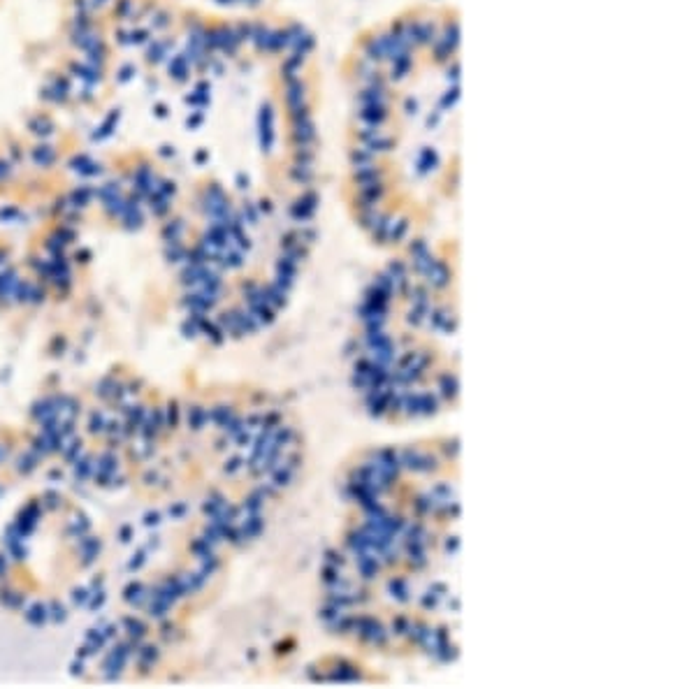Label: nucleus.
<instances>
[{
    "mask_svg": "<svg viewBox=\"0 0 696 689\" xmlns=\"http://www.w3.org/2000/svg\"><path fill=\"white\" fill-rule=\"evenodd\" d=\"M105 3H107V0H91L93 7H100V5H105Z\"/></svg>",
    "mask_w": 696,
    "mask_h": 689,
    "instance_id": "aec40b11",
    "label": "nucleus"
},
{
    "mask_svg": "<svg viewBox=\"0 0 696 689\" xmlns=\"http://www.w3.org/2000/svg\"><path fill=\"white\" fill-rule=\"evenodd\" d=\"M169 24V19H167V14H158L156 16V21H153V26L156 28H165V26Z\"/></svg>",
    "mask_w": 696,
    "mask_h": 689,
    "instance_id": "f3484780",
    "label": "nucleus"
},
{
    "mask_svg": "<svg viewBox=\"0 0 696 689\" xmlns=\"http://www.w3.org/2000/svg\"><path fill=\"white\" fill-rule=\"evenodd\" d=\"M293 137H295V142H297V144H302V146H306L316 137L314 123H311L309 114H306V116L295 119V132H293Z\"/></svg>",
    "mask_w": 696,
    "mask_h": 689,
    "instance_id": "39448f33",
    "label": "nucleus"
},
{
    "mask_svg": "<svg viewBox=\"0 0 696 689\" xmlns=\"http://www.w3.org/2000/svg\"><path fill=\"white\" fill-rule=\"evenodd\" d=\"M457 37H459V33H457V24H455V21H453V24H450L448 28H446V35H443V40H441V42H443V44H448L450 49H455V47H457Z\"/></svg>",
    "mask_w": 696,
    "mask_h": 689,
    "instance_id": "4468645a",
    "label": "nucleus"
},
{
    "mask_svg": "<svg viewBox=\"0 0 696 689\" xmlns=\"http://www.w3.org/2000/svg\"><path fill=\"white\" fill-rule=\"evenodd\" d=\"M436 163H439V158H436V153L432 149H425L420 153V161H418V167H420V172L422 174H427V172H432V170H436Z\"/></svg>",
    "mask_w": 696,
    "mask_h": 689,
    "instance_id": "1a4fd4ad",
    "label": "nucleus"
},
{
    "mask_svg": "<svg viewBox=\"0 0 696 689\" xmlns=\"http://www.w3.org/2000/svg\"><path fill=\"white\" fill-rule=\"evenodd\" d=\"M167 47H169V42H156V47H151V51H149V56L146 58L153 63V61H160L165 54H167Z\"/></svg>",
    "mask_w": 696,
    "mask_h": 689,
    "instance_id": "2eb2a0df",
    "label": "nucleus"
},
{
    "mask_svg": "<svg viewBox=\"0 0 696 689\" xmlns=\"http://www.w3.org/2000/svg\"><path fill=\"white\" fill-rule=\"evenodd\" d=\"M156 114H158V116H165V114H167V112H165V107H163V105H158V107H156Z\"/></svg>",
    "mask_w": 696,
    "mask_h": 689,
    "instance_id": "6ab92c4d",
    "label": "nucleus"
},
{
    "mask_svg": "<svg viewBox=\"0 0 696 689\" xmlns=\"http://www.w3.org/2000/svg\"><path fill=\"white\" fill-rule=\"evenodd\" d=\"M28 128L35 132V135H51V132H53V123H51V119H47V116H35V119H30V121H28Z\"/></svg>",
    "mask_w": 696,
    "mask_h": 689,
    "instance_id": "0eeeda50",
    "label": "nucleus"
},
{
    "mask_svg": "<svg viewBox=\"0 0 696 689\" xmlns=\"http://www.w3.org/2000/svg\"><path fill=\"white\" fill-rule=\"evenodd\" d=\"M132 74H135V68H132V65H123L121 72H119V82H121V84L128 82V79H130Z\"/></svg>",
    "mask_w": 696,
    "mask_h": 689,
    "instance_id": "dca6fc26",
    "label": "nucleus"
},
{
    "mask_svg": "<svg viewBox=\"0 0 696 689\" xmlns=\"http://www.w3.org/2000/svg\"><path fill=\"white\" fill-rule=\"evenodd\" d=\"M392 61H395V63H392V79H401L406 72H409V68H411V56L401 54Z\"/></svg>",
    "mask_w": 696,
    "mask_h": 689,
    "instance_id": "6e6552de",
    "label": "nucleus"
},
{
    "mask_svg": "<svg viewBox=\"0 0 696 689\" xmlns=\"http://www.w3.org/2000/svg\"><path fill=\"white\" fill-rule=\"evenodd\" d=\"M406 109H409V114H416L418 102H416V100H409V102H406Z\"/></svg>",
    "mask_w": 696,
    "mask_h": 689,
    "instance_id": "a211bd4d",
    "label": "nucleus"
},
{
    "mask_svg": "<svg viewBox=\"0 0 696 689\" xmlns=\"http://www.w3.org/2000/svg\"><path fill=\"white\" fill-rule=\"evenodd\" d=\"M132 0H116V7H114V16H119V19H126V16H130V10H132Z\"/></svg>",
    "mask_w": 696,
    "mask_h": 689,
    "instance_id": "ddd939ff",
    "label": "nucleus"
},
{
    "mask_svg": "<svg viewBox=\"0 0 696 689\" xmlns=\"http://www.w3.org/2000/svg\"><path fill=\"white\" fill-rule=\"evenodd\" d=\"M169 74H172L174 79H179V82H184V79H186V74H188V65H186L184 56H177V58L169 63Z\"/></svg>",
    "mask_w": 696,
    "mask_h": 689,
    "instance_id": "9d476101",
    "label": "nucleus"
},
{
    "mask_svg": "<svg viewBox=\"0 0 696 689\" xmlns=\"http://www.w3.org/2000/svg\"><path fill=\"white\" fill-rule=\"evenodd\" d=\"M385 119H388L385 105H367V107H362V112H360V121L372 126V128H378Z\"/></svg>",
    "mask_w": 696,
    "mask_h": 689,
    "instance_id": "20e7f679",
    "label": "nucleus"
},
{
    "mask_svg": "<svg viewBox=\"0 0 696 689\" xmlns=\"http://www.w3.org/2000/svg\"><path fill=\"white\" fill-rule=\"evenodd\" d=\"M416 277L401 262L376 279L355 348V376L374 408L395 416H430L455 392L450 337L455 316L441 292L450 272L416 246Z\"/></svg>",
    "mask_w": 696,
    "mask_h": 689,
    "instance_id": "f03ea898",
    "label": "nucleus"
},
{
    "mask_svg": "<svg viewBox=\"0 0 696 689\" xmlns=\"http://www.w3.org/2000/svg\"><path fill=\"white\" fill-rule=\"evenodd\" d=\"M244 3H246V0H244ZM248 3H251V5H256V3H258V0H248Z\"/></svg>",
    "mask_w": 696,
    "mask_h": 689,
    "instance_id": "412c9836",
    "label": "nucleus"
},
{
    "mask_svg": "<svg viewBox=\"0 0 696 689\" xmlns=\"http://www.w3.org/2000/svg\"><path fill=\"white\" fill-rule=\"evenodd\" d=\"M33 155H35V163H37V165H49V163H53V158H56L51 146H37V149L33 151Z\"/></svg>",
    "mask_w": 696,
    "mask_h": 689,
    "instance_id": "9b49d317",
    "label": "nucleus"
},
{
    "mask_svg": "<svg viewBox=\"0 0 696 689\" xmlns=\"http://www.w3.org/2000/svg\"><path fill=\"white\" fill-rule=\"evenodd\" d=\"M260 144L265 151H272V144H274V112H272V105H262L260 109Z\"/></svg>",
    "mask_w": 696,
    "mask_h": 689,
    "instance_id": "7ed1b4c3",
    "label": "nucleus"
},
{
    "mask_svg": "<svg viewBox=\"0 0 696 689\" xmlns=\"http://www.w3.org/2000/svg\"><path fill=\"white\" fill-rule=\"evenodd\" d=\"M446 464L399 450L355 471L330 594L343 631L427 652L448 641L455 487Z\"/></svg>",
    "mask_w": 696,
    "mask_h": 689,
    "instance_id": "f257e3e1",
    "label": "nucleus"
},
{
    "mask_svg": "<svg viewBox=\"0 0 696 689\" xmlns=\"http://www.w3.org/2000/svg\"><path fill=\"white\" fill-rule=\"evenodd\" d=\"M116 121H119V109H114V112H111L109 116H107L105 121H102V126L98 128V130H100V132H95V135H93V137H95V140H100V137L109 135V132H111V128L116 126Z\"/></svg>",
    "mask_w": 696,
    "mask_h": 689,
    "instance_id": "f8f14e48",
    "label": "nucleus"
},
{
    "mask_svg": "<svg viewBox=\"0 0 696 689\" xmlns=\"http://www.w3.org/2000/svg\"><path fill=\"white\" fill-rule=\"evenodd\" d=\"M304 95H306L304 84L297 82V79L288 82V88H285V102H288V107H290V109L302 107V102H304Z\"/></svg>",
    "mask_w": 696,
    "mask_h": 689,
    "instance_id": "423d86ee",
    "label": "nucleus"
}]
</instances>
